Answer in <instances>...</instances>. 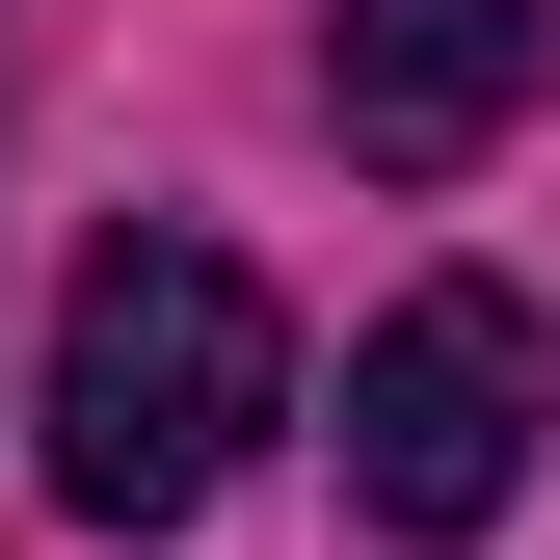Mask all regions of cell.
<instances>
[{"instance_id":"6da1fadb","label":"cell","mask_w":560,"mask_h":560,"mask_svg":"<svg viewBox=\"0 0 560 560\" xmlns=\"http://www.w3.org/2000/svg\"><path fill=\"white\" fill-rule=\"evenodd\" d=\"M27 428H54V508H81V534H187L267 428H294V320H267V267L187 241V214H107L81 267H54Z\"/></svg>"},{"instance_id":"7a4b0ae2","label":"cell","mask_w":560,"mask_h":560,"mask_svg":"<svg viewBox=\"0 0 560 560\" xmlns=\"http://www.w3.org/2000/svg\"><path fill=\"white\" fill-rule=\"evenodd\" d=\"M534 428H560V374H534V320L480 294H400L374 347H347V508H374L400 560H454V534H508V480H534Z\"/></svg>"},{"instance_id":"3957f363","label":"cell","mask_w":560,"mask_h":560,"mask_svg":"<svg viewBox=\"0 0 560 560\" xmlns=\"http://www.w3.org/2000/svg\"><path fill=\"white\" fill-rule=\"evenodd\" d=\"M534 54H560V0H347L320 107H347V161H374V187H454L480 133L534 107Z\"/></svg>"}]
</instances>
